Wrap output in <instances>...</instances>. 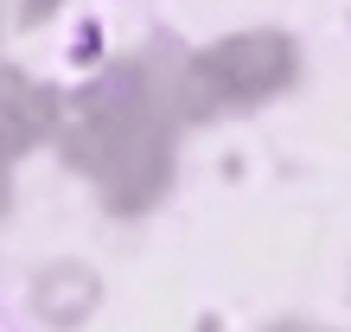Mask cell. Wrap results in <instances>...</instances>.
Wrapping results in <instances>:
<instances>
[{
    "label": "cell",
    "instance_id": "cell-1",
    "mask_svg": "<svg viewBox=\"0 0 351 332\" xmlns=\"http://www.w3.org/2000/svg\"><path fill=\"white\" fill-rule=\"evenodd\" d=\"M0 332H38V326H32L26 313H19L13 300H0Z\"/></svg>",
    "mask_w": 351,
    "mask_h": 332
}]
</instances>
